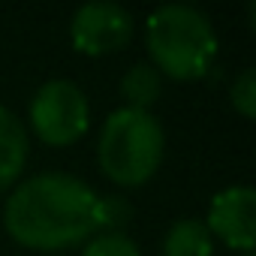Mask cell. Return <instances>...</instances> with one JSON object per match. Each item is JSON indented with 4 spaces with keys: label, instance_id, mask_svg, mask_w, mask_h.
<instances>
[{
    "label": "cell",
    "instance_id": "6da1fadb",
    "mask_svg": "<svg viewBox=\"0 0 256 256\" xmlns=\"http://www.w3.org/2000/svg\"><path fill=\"white\" fill-rule=\"evenodd\" d=\"M4 226L28 250L82 247L100 232V196L76 175L42 172L10 193Z\"/></svg>",
    "mask_w": 256,
    "mask_h": 256
},
{
    "label": "cell",
    "instance_id": "7a4b0ae2",
    "mask_svg": "<svg viewBox=\"0 0 256 256\" xmlns=\"http://www.w3.org/2000/svg\"><path fill=\"white\" fill-rule=\"evenodd\" d=\"M217 30L211 18L184 4H169L148 18V52L151 66L175 82H196L208 76L217 58Z\"/></svg>",
    "mask_w": 256,
    "mask_h": 256
},
{
    "label": "cell",
    "instance_id": "3957f363",
    "mask_svg": "<svg viewBox=\"0 0 256 256\" xmlns=\"http://www.w3.org/2000/svg\"><path fill=\"white\" fill-rule=\"evenodd\" d=\"M166 136L151 112L118 108L106 118L100 133V169L118 187H142L163 163Z\"/></svg>",
    "mask_w": 256,
    "mask_h": 256
},
{
    "label": "cell",
    "instance_id": "277c9868",
    "mask_svg": "<svg viewBox=\"0 0 256 256\" xmlns=\"http://www.w3.org/2000/svg\"><path fill=\"white\" fill-rule=\"evenodd\" d=\"M30 126L42 145H76L90 126V106L78 84L66 78L46 82L30 100Z\"/></svg>",
    "mask_w": 256,
    "mask_h": 256
},
{
    "label": "cell",
    "instance_id": "5b68a950",
    "mask_svg": "<svg viewBox=\"0 0 256 256\" xmlns=\"http://www.w3.org/2000/svg\"><path fill=\"white\" fill-rule=\"evenodd\" d=\"M70 36L76 52L82 54H114L133 40V16L118 4H88L76 10L70 22Z\"/></svg>",
    "mask_w": 256,
    "mask_h": 256
},
{
    "label": "cell",
    "instance_id": "8992f818",
    "mask_svg": "<svg viewBox=\"0 0 256 256\" xmlns=\"http://www.w3.org/2000/svg\"><path fill=\"white\" fill-rule=\"evenodd\" d=\"M208 232L226 247L253 253L256 247V190L250 184H235L220 190L208 208Z\"/></svg>",
    "mask_w": 256,
    "mask_h": 256
},
{
    "label": "cell",
    "instance_id": "52a82bcc",
    "mask_svg": "<svg viewBox=\"0 0 256 256\" xmlns=\"http://www.w3.org/2000/svg\"><path fill=\"white\" fill-rule=\"evenodd\" d=\"M28 130L24 124L0 106V193L16 187L18 175L24 172L28 163Z\"/></svg>",
    "mask_w": 256,
    "mask_h": 256
},
{
    "label": "cell",
    "instance_id": "ba28073f",
    "mask_svg": "<svg viewBox=\"0 0 256 256\" xmlns=\"http://www.w3.org/2000/svg\"><path fill=\"white\" fill-rule=\"evenodd\" d=\"M163 256H214V238L202 220L184 217L169 226L163 238Z\"/></svg>",
    "mask_w": 256,
    "mask_h": 256
},
{
    "label": "cell",
    "instance_id": "9c48e42d",
    "mask_svg": "<svg viewBox=\"0 0 256 256\" xmlns=\"http://www.w3.org/2000/svg\"><path fill=\"white\" fill-rule=\"evenodd\" d=\"M120 94L126 100V108L151 112V106L163 96V76L151 64H136L126 70V76L120 82Z\"/></svg>",
    "mask_w": 256,
    "mask_h": 256
},
{
    "label": "cell",
    "instance_id": "30bf717a",
    "mask_svg": "<svg viewBox=\"0 0 256 256\" xmlns=\"http://www.w3.org/2000/svg\"><path fill=\"white\" fill-rule=\"evenodd\" d=\"M82 256H142L136 241L124 232H96L82 244Z\"/></svg>",
    "mask_w": 256,
    "mask_h": 256
},
{
    "label": "cell",
    "instance_id": "8fae6325",
    "mask_svg": "<svg viewBox=\"0 0 256 256\" xmlns=\"http://www.w3.org/2000/svg\"><path fill=\"white\" fill-rule=\"evenodd\" d=\"M229 96H232V108H235L238 114H244L247 120L256 118V70L247 66V70L232 82Z\"/></svg>",
    "mask_w": 256,
    "mask_h": 256
},
{
    "label": "cell",
    "instance_id": "7c38bea8",
    "mask_svg": "<svg viewBox=\"0 0 256 256\" xmlns=\"http://www.w3.org/2000/svg\"><path fill=\"white\" fill-rule=\"evenodd\" d=\"M130 214V205L120 196H100V232H120Z\"/></svg>",
    "mask_w": 256,
    "mask_h": 256
},
{
    "label": "cell",
    "instance_id": "4fadbf2b",
    "mask_svg": "<svg viewBox=\"0 0 256 256\" xmlns=\"http://www.w3.org/2000/svg\"><path fill=\"white\" fill-rule=\"evenodd\" d=\"M244 256H253V253H244Z\"/></svg>",
    "mask_w": 256,
    "mask_h": 256
}]
</instances>
